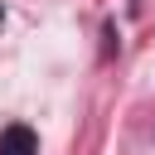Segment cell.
Segmentation results:
<instances>
[{"mask_svg": "<svg viewBox=\"0 0 155 155\" xmlns=\"http://www.w3.org/2000/svg\"><path fill=\"white\" fill-rule=\"evenodd\" d=\"M0 155H39V136L29 126H5L0 131Z\"/></svg>", "mask_w": 155, "mask_h": 155, "instance_id": "6da1fadb", "label": "cell"}, {"mask_svg": "<svg viewBox=\"0 0 155 155\" xmlns=\"http://www.w3.org/2000/svg\"><path fill=\"white\" fill-rule=\"evenodd\" d=\"M0 24H5V10H0Z\"/></svg>", "mask_w": 155, "mask_h": 155, "instance_id": "7a4b0ae2", "label": "cell"}]
</instances>
